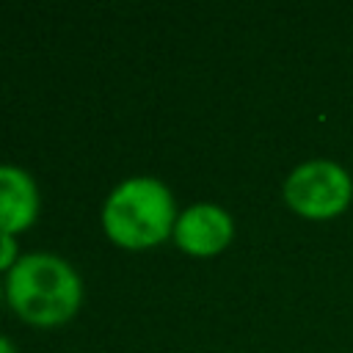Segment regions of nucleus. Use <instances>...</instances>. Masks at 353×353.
<instances>
[{
	"mask_svg": "<svg viewBox=\"0 0 353 353\" xmlns=\"http://www.w3.org/2000/svg\"><path fill=\"white\" fill-rule=\"evenodd\" d=\"M6 301L30 325H61L83 303V279L74 265L52 251H28L6 273Z\"/></svg>",
	"mask_w": 353,
	"mask_h": 353,
	"instance_id": "1",
	"label": "nucleus"
},
{
	"mask_svg": "<svg viewBox=\"0 0 353 353\" xmlns=\"http://www.w3.org/2000/svg\"><path fill=\"white\" fill-rule=\"evenodd\" d=\"M176 215L171 188L152 174H135L110 188L99 210V223L105 237L119 248L143 251L174 234Z\"/></svg>",
	"mask_w": 353,
	"mask_h": 353,
	"instance_id": "2",
	"label": "nucleus"
},
{
	"mask_svg": "<svg viewBox=\"0 0 353 353\" xmlns=\"http://www.w3.org/2000/svg\"><path fill=\"white\" fill-rule=\"evenodd\" d=\"M284 204L306 221H331L353 201V176L345 165L328 157L298 163L281 185Z\"/></svg>",
	"mask_w": 353,
	"mask_h": 353,
	"instance_id": "3",
	"label": "nucleus"
},
{
	"mask_svg": "<svg viewBox=\"0 0 353 353\" xmlns=\"http://www.w3.org/2000/svg\"><path fill=\"white\" fill-rule=\"evenodd\" d=\"M234 237V218L215 201L188 204L174 223L171 240L190 256H215Z\"/></svg>",
	"mask_w": 353,
	"mask_h": 353,
	"instance_id": "4",
	"label": "nucleus"
},
{
	"mask_svg": "<svg viewBox=\"0 0 353 353\" xmlns=\"http://www.w3.org/2000/svg\"><path fill=\"white\" fill-rule=\"evenodd\" d=\"M41 210L36 179L14 163H0V232L19 234L33 226Z\"/></svg>",
	"mask_w": 353,
	"mask_h": 353,
	"instance_id": "5",
	"label": "nucleus"
},
{
	"mask_svg": "<svg viewBox=\"0 0 353 353\" xmlns=\"http://www.w3.org/2000/svg\"><path fill=\"white\" fill-rule=\"evenodd\" d=\"M19 245H17V234H8V232H0V270H11L19 259Z\"/></svg>",
	"mask_w": 353,
	"mask_h": 353,
	"instance_id": "6",
	"label": "nucleus"
},
{
	"mask_svg": "<svg viewBox=\"0 0 353 353\" xmlns=\"http://www.w3.org/2000/svg\"><path fill=\"white\" fill-rule=\"evenodd\" d=\"M0 353H17L14 342H11L8 336H3V334H0Z\"/></svg>",
	"mask_w": 353,
	"mask_h": 353,
	"instance_id": "7",
	"label": "nucleus"
},
{
	"mask_svg": "<svg viewBox=\"0 0 353 353\" xmlns=\"http://www.w3.org/2000/svg\"><path fill=\"white\" fill-rule=\"evenodd\" d=\"M3 298H6V290H3V287H0V301H3Z\"/></svg>",
	"mask_w": 353,
	"mask_h": 353,
	"instance_id": "8",
	"label": "nucleus"
}]
</instances>
